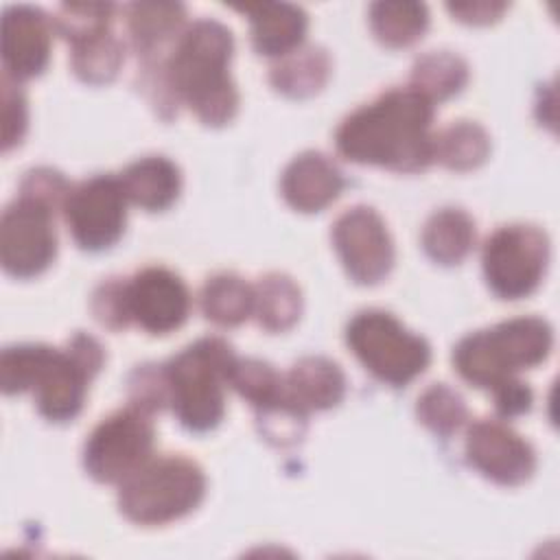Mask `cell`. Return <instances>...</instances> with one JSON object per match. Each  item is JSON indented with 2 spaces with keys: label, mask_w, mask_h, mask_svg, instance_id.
Listing matches in <instances>:
<instances>
[{
  "label": "cell",
  "mask_w": 560,
  "mask_h": 560,
  "mask_svg": "<svg viewBox=\"0 0 560 560\" xmlns=\"http://www.w3.org/2000/svg\"><path fill=\"white\" fill-rule=\"evenodd\" d=\"M343 175L337 164L317 151L298 155L282 173V197L300 212H319L343 190Z\"/></svg>",
  "instance_id": "2e32d148"
},
{
  "label": "cell",
  "mask_w": 560,
  "mask_h": 560,
  "mask_svg": "<svg viewBox=\"0 0 560 560\" xmlns=\"http://www.w3.org/2000/svg\"><path fill=\"white\" fill-rule=\"evenodd\" d=\"M236 357L219 337H203L164 365L168 402L190 431L214 429L225 413V385Z\"/></svg>",
  "instance_id": "5b68a950"
},
{
  "label": "cell",
  "mask_w": 560,
  "mask_h": 560,
  "mask_svg": "<svg viewBox=\"0 0 560 560\" xmlns=\"http://www.w3.org/2000/svg\"><path fill=\"white\" fill-rule=\"evenodd\" d=\"M346 341L368 372L394 387L413 381L431 361L429 343L385 311L357 313L346 328Z\"/></svg>",
  "instance_id": "52a82bcc"
},
{
  "label": "cell",
  "mask_w": 560,
  "mask_h": 560,
  "mask_svg": "<svg viewBox=\"0 0 560 560\" xmlns=\"http://www.w3.org/2000/svg\"><path fill=\"white\" fill-rule=\"evenodd\" d=\"M254 311L267 330L291 328L302 313V295L298 284L282 273H269L254 287Z\"/></svg>",
  "instance_id": "cb8c5ba5"
},
{
  "label": "cell",
  "mask_w": 560,
  "mask_h": 560,
  "mask_svg": "<svg viewBox=\"0 0 560 560\" xmlns=\"http://www.w3.org/2000/svg\"><path fill=\"white\" fill-rule=\"evenodd\" d=\"M370 26L381 44L405 48L424 35L429 11L420 2H376L370 7Z\"/></svg>",
  "instance_id": "7402d4cb"
},
{
  "label": "cell",
  "mask_w": 560,
  "mask_h": 560,
  "mask_svg": "<svg viewBox=\"0 0 560 560\" xmlns=\"http://www.w3.org/2000/svg\"><path fill=\"white\" fill-rule=\"evenodd\" d=\"M184 7L177 2H136L129 7V33L140 52H153L184 24Z\"/></svg>",
  "instance_id": "484cf974"
},
{
  "label": "cell",
  "mask_w": 560,
  "mask_h": 560,
  "mask_svg": "<svg viewBox=\"0 0 560 560\" xmlns=\"http://www.w3.org/2000/svg\"><path fill=\"white\" fill-rule=\"evenodd\" d=\"M252 22V42L260 55L287 57L295 52L306 35V13L293 4L265 2L241 9Z\"/></svg>",
  "instance_id": "ac0fdd59"
},
{
  "label": "cell",
  "mask_w": 560,
  "mask_h": 560,
  "mask_svg": "<svg viewBox=\"0 0 560 560\" xmlns=\"http://www.w3.org/2000/svg\"><path fill=\"white\" fill-rule=\"evenodd\" d=\"M28 125V107L26 98L15 79L9 74L2 77V149L20 144Z\"/></svg>",
  "instance_id": "1f68e13d"
},
{
  "label": "cell",
  "mask_w": 560,
  "mask_h": 560,
  "mask_svg": "<svg viewBox=\"0 0 560 560\" xmlns=\"http://www.w3.org/2000/svg\"><path fill=\"white\" fill-rule=\"evenodd\" d=\"M284 394L302 413L330 409L339 405L346 394V376L335 361L306 357L287 374Z\"/></svg>",
  "instance_id": "e0dca14e"
},
{
  "label": "cell",
  "mask_w": 560,
  "mask_h": 560,
  "mask_svg": "<svg viewBox=\"0 0 560 560\" xmlns=\"http://www.w3.org/2000/svg\"><path fill=\"white\" fill-rule=\"evenodd\" d=\"M551 346L553 332L545 319L516 317L464 337L453 352V363L464 381L492 389L518 370L542 363Z\"/></svg>",
  "instance_id": "277c9868"
},
{
  "label": "cell",
  "mask_w": 560,
  "mask_h": 560,
  "mask_svg": "<svg viewBox=\"0 0 560 560\" xmlns=\"http://www.w3.org/2000/svg\"><path fill=\"white\" fill-rule=\"evenodd\" d=\"M490 153V136L470 120H459L433 136V160L453 171H470L486 162Z\"/></svg>",
  "instance_id": "d4e9b609"
},
{
  "label": "cell",
  "mask_w": 560,
  "mask_h": 560,
  "mask_svg": "<svg viewBox=\"0 0 560 560\" xmlns=\"http://www.w3.org/2000/svg\"><path fill=\"white\" fill-rule=\"evenodd\" d=\"M127 319L151 335L179 328L190 311V295L182 278L164 267H147L125 282Z\"/></svg>",
  "instance_id": "4fadbf2b"
},
{
  "label": "cell",
  "mask_w": 560,
  "mask_h": 560,
  "mask_svg": "<svg viewBox=\"0 0 560 560\" xmlns=\"http://www.w3.org/2000/svg\"><path fill=\"white\" fill-rule=\"evenodd\" d=\"M416 411H418L420 422L438 435L455 433L468 418V409L464 405V398L455 389L446 387L444 383L431 385L418 398Z\"/></svg>",
  "instance_id": "f546056e"
},
{
  "label": "cell",
  "mask_w": 560,
  "mask_h": 560,
  "mask_svg": "<svg viewBox=\"0 0 560 560\" xmlns=\"http://www.w3.org/2000/svg\"><path fill=\"white\" fill-rule=\"evenodd\" d=\"M206 494V475L188 457L147 459L120 481L118 508L138 525H164L192 512Z\"/></svg>",
  "instance_id": "8992f818"
},
{
  "label": "cell",
  "mask_w": 560,
  "mask_h": 560,
  "mask_svg": "<svg viewBox=\"0 0 560 560\" xmlns=\"http://www.w3.org/2000/svg\"><path fill=\"white\" fill-rule=\"evenodd\" d=\"M103 359L101 343L85 332L74 335L66 350L33 343L7 348L0 359V387L4 394L33 389L37 411L52 422H66L81 411Z\"/></svg>",
  "instance_id": "7a4b0ae2"
},
{
  "label": "cell",
  "mask_w": 560,
  "mask_h": 560,
  "mask_svg": "<svg viewBox=\"0 0 560 560\" xmlns=\"http://www.w3.org/2000/svg\"><path fill=\"white\" fill-rule=\"evenodd\" d=\"M475 245V221L459 208H442L429 217L422 230L427 256L440 265L462 262Z\"/></svg>",
  "instance_id": "ffe728a7"
},
{
  "label": "cell",
  "mask_w": 560,
  "mask_h": 560,
  "mask_svg": "<svg viewBox=\"0 0 560 560\" xmlns=\"http://www.w3.org/2000/svg\"><path fill=\"white\" fill-rule=\"evenodd\" d=\"M52 22L33 7H11L2 20L4 74L15 81L42 74L50 57Z\"/></svg>",
  "instance_id": "9a60e30c"
},
{
  "label": "cell",
  "mask_w": 560,
  "mask_h": 560,
  "mask_svg": "<svg viewBox=\"0 0 560 560\" xmlns=\"http://www.w3.org/2000/svg\"><path fill=\"white\" fill-rule=\"evenodd\" d=\"M466 459L477 472L501 486H521L536 470V453L529 442L497 420L470 424Z\"/></svg>",
  "instance_id": "5bb4252c"
},
{
  "label": "cell",
  "mask_w": 560,
  "mask_h": 560,
  "mask_svg": "<svg viewBox=\"0 0 560 560\" xmlns=\"http://www.w3.org/2000/svg\"><path fill=\"white\" fill-rule=\"evenodd\" d=\"M332 243L346 273L359 284H376L394 267L392 236L368 206H354L335 221Z\"/></svg>",
  "instance_id": "7c38bea8"
},
{
  "label": "cell",
  "mask_w": 560,
  "mask_h": 560,
  "mask_svg": "<svg viewBox=\"0 0 560 560\" xmlns=\"http://www.w3.org/2000/svg\"><path fill=\"white\" fill-rule=\"evenodd\" d=\"M508 9L505 2H464V4H448V11L466 24H490L501 18V13Z\"/></svg>",
  "instance_id": "e575fe53"
},
{
  "label": "cell",
  "mask_w": 560,
  "mask_h": 560,
  "mask_svg": "<svg viewBox=\"0 0 560 560\" xmlns=\"http://www.w3.org/2000/svg\"><path fill=\"white\" fill-rule=\"evenodd\" d=\"M92 311L107 328H125L129 324L125 308V282L101 284L94 293Z\"/></svg>",
  "instance_id": "d6a6232c"
},
{
  "label": "cell",
  "mask_w": 560,
  "mask_h": 560,
  "mask_svg": "<svg viewBox=\"0 0 560 560\" xmlns=\"http://www.w3.org/2000/svg\"><path fill=\"white\" fill-rule=\"evenodd\" d=\"M431 120L433 103L427 96L411 85L394 88L352 112L335 142L350 162L418 173L433 162Z\"/></svg>",
  "instance_id": "6da1fadb"
},
{
  "label": "cell",
  "mask_w": 560,
  "mask_h": 560,
  "mask_svg": "<svg viewBox=\"0 0 560 560\" xmlns=\"http://www.w3.org/2000/svg\"><path fill=\"white\" fill-rule=\"evenodd\" d=\"M468 81V66L451 52H429L420 57L411 72V88L431 103L451 98Z\"/></svg>",
  "instance_id": "4316f807"
},
{
  "label": "cell",
  "mask_w": 560,
  "mask_h": 560,
  "mask_svg": "<svg viewBox=\"0 0 560 560\" xmlns=\"http://www.w3.org/2000/svg\"><path fill=\"white\" fill-rule=\"evenodd\" d=\"M232 52V33L219 22L199 20L179 37L164 68L166 88L175 98L212 127L230 122L238 109V94L228 72Z\"/></svg>",
  "instance_id": "3957f363"
},
{
  "label": "cell",
  "mask_w": 560,
  "mask_h": 560,
  "mask_svg": "<svg viewBox=\"0 0 560 560\" xmlns=\"http://www.w3.org/2000/svg\"><path fill=\"white\" fill-rule=\"evenodd\" d=\"M120 182L127 199L151 212L166 210L182 188L179 168L162 155L142 158L129 164L120 175Z\"/></svg>",
  "instance_id": "d6986e66"
},
{
  "label": "cell",
  "mask_w": 560,
  "mask_h": 560,
  "mask_svg": "<svg viewBox=\"0 0 560 560\" xmlns=\"http://www.w3.org/2000/svg\"><path fill=\"white\" fill-rule=\"evenodd\" d=\"M492 394H494V407L503 418L521 416L532 407V389L527 387V383L514 376L494 385Z\"/></svg>",
  "instance_id": "836d02e7"
},
{
  "label": "cell",
  "mask_w": 560,
  "mask_h": 560,
  "mask_svg": "<svg viewBox=\"0 0 560 560\" xmlns=\"http://www.w3.org/2000/svg\"><path fill=\"white\" fill-rule=\"evenodd\" d=\"M55 208L20 195L7 206L0 223V260L9 276L33 278L50 267L57 256Z\"/></svg>",
  "instance_id": "30bf717a"
},
{
  "label": "cell",
  "mask_w": 560,
  "mask_h": 560,
  "mask_svg": "<svg viewBox=\"0 0 560 560\" xmlns=\"http://www.w3.org/2000/svg\"><path fill=\"white\" fill-rule=\"evenodd\" d=\"M153 448V422L149 411L129 405L105 418L88 438L83 466L103 483H120L136 472Z\"/></svg>",
  "instance_id": "9c48e42d"
},
{
  "label": "cell",
  "mask_w": 560,
  "mask_h": 560,
  "mask_svg": "<svg viewBox=\"0 0 560 560\" xmlns=\"http://www.w3.org/2000/svg\"><path fill=\"white\" fill-rule=\"evenodd\" d=\"M201 311L219 326H238L254 311V287L234 273H219L201 291Z\"/></svg>",
  "instance_id": "603a6c76"
},
{
  "label": "cell",
  "mask_w": 560,
  "mask_h": 560,
  "mask_svg": "<svg viewBox=\"0 0 560 560\" xmlns=\"http://www.w3.org/2000/svg\"><path fill=\"white\" fill-rule=\"evenodd\" d=\"M114 4L103 2H81V4H61L55 18L57 31L74 44L88 42L96 35L109 33Z\"/></svg>",
  "instance_id": "4dcf8cb0"
},
{
  "label": "cell",
  "mask_w": 560,
  "mask_h": 560,
  "mask_svg": "<svg viewBox=\"0 0 560 560\" xmlns=\"http://www.w3.org/2000/svg\"><path fill=\"white\" fill-rule=\"evenodd\" d=\"M127 203L120 177L96 175L74 186L63 203V217L74 243L90 252L112 247L125 232Z\"/></svg>",
  "instance_id": "8fae6325"
},
{
  "label": "cell",
  "mask_w": 560,
  "mask_h": 560,
  "mask_svg": "<svg viewBox=\"0 0 560 560\" xmlns=\"http://www.w3.org/2000/svg\"><path fill=\"white\" fill-rule=\"evenodd\" d=\"M328 74L330 59L322 48H298L271 70V83L291 98H306L326 85Z\"/></svg>",
  "instance_id": "44dd1931"
},
{
  "label": "cell",
  "mask_w": 560,
  "mask_h": 560,
  "mask_svg": "<svg viewBox=\"0 0 560 560\" xmlns=\"http://www.w3.org/2000/svg\"><path fill=\"white\" fill-rule=\"evenodd\" d=\"M122 59V44L112 33H103L72 46V70L79 79L92 85L112 81L118 74Z\"/></svg>",
  "instance_id": "83f0119b"
},
{
  "label": "cell",
  "mask_w": 560,
  "mask_h": 560,
  "mask_svg": "<svg viewBox=\"0 0 560 560\" xmlns=\"http://www.w3.org/2000/svg\"><path fill=\"white\" fill-rule=\"evenodd\" d=\"M230 385L258 411L284 398V378L271 365L256 359H236L230 370Z\"/></svg>",
  "instance_id": "f1b7e54d"
},
{
  "label": "cell",
  "mask_w": 560,
  "mask_h": 560,
  "mask_svg": "<svg viewBox=\"0 0 560 560\" xmlns=\"http://www.w3.org/2000/svg\"><path fill=\"white\" fill-rule=\"evenodd\" d=\"M481 262L494 295L503 300L527 298L547 271L549 238L536 225H503L486 241Z\"/></svg>",
  "instance_id": "ba28073f"
}]
</instances>
